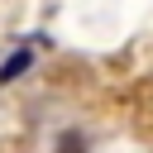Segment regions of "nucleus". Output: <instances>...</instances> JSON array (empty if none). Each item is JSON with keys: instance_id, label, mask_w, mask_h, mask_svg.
Listing matches in <instances>:
<instances>
[{"instance_id": "nucleus-1", "label": "nucleus", "mask_w": 153, "mask_h": 153, "mask_svg": "<svg viewBox=\"0 0 153 153\" xmlns=\"http://www.w3.org/2000/svg\"><path fill=\"white\" fill-rule=\"evenodd\" d=\"M29 62H33V53H29V48H19V53H14V57L0 67V81H14L19 72H29Z\"/></svg>"}]
</instances>
